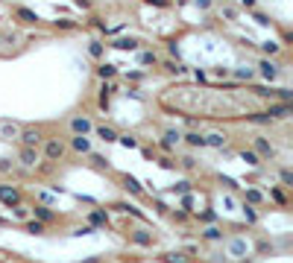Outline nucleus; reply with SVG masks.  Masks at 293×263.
Wrapping results in <instances>:
<instances>
[{"instance_id":"f8f14e48","label":"nucleus","mask_w":293,"mask_h":263,"mask_svg":"<svg viewBox=\"0 0 293 263\" xmlns=\"http://www.w3.org/2000/svg\"><path fill=\"white\" fill-rule=\"evenodd\" d=\"M205 146H226V134H220V132L205 134Z\"/></svg>"},{"instance_id":"4468645a","label":"nucleus","mask_w":293,"mask_h":263,"mask_svg":"<svg viewBox=\"0 0 293 263\" xmlns=\"http://www.w3.org/2000/svg\"><path fill=\"white\" fill-rule=\"evenodd\" d=\"M185 140H188L191 146H205V134H202V132H188Z\"/></svg>"},{"instance_id":"1a4fd4ad","label":"nucleus","mask_w":293,"mask_h":263,"mask_svg":"<svg viewBox=\"0 0 293 263\" xmlns=\"http://www.w3.org/2000/svg\"><path fill=\"white\" fill-rule=\"evenodd\" d=\"M70 146H73V152H91V143H88V137H79V134H73L70 137Z\"/></svg>"},{"instance_id":"393cba45","label":"nucleus","mask_w":293,"mask_h":263,"mask_svg":"<svg viewBox=\"0 0 293 263\" xmlns=\"http://www.w3.org/2000/svg\"><path fill=\"white\" fill-rule=\"evenodd\" d=\"M27 231H33V234H44V222H27Z\"/></svg>"},{"instance_id":"2eb2a0df","label":"nucleus","mask_w":293,"mask_h":263,"mask_svg":"<svg viewBox=\"0 0 293 263\" xmlns=\"http://www.w3.org/2000/svg\"><path fill=\"white\" fill-rule=\"evenodd\" d=\"M255 149H258L264 158H273V146H270V143H267L264 137H255Z\"/></svg>"},{"instance_id":"39448f33","label":"nucleus","mask_w":293,"mask_h":263,"mask_svg":"<svg viewBox=\"0 0 293 263\" xmlns=\"http://www.w3.org/2000/svg\"><path fill=\"white\" fill-rule=\"evenodd\" d=\"M18 158H21V164H24V167H35L38 161H41V152H38V149H33V146H21Z\"/></svg>"},{"instance_id":"b1692460","label":"nucleus","mask_w":293,"mask_h":263,"mask_svg":"<svg viewBox=\"0 0 293 263\" xmlns=\"http://www.w3.org/2000/svg\"><path fill=\"white\" fill-rule=\"evenodd\" d=\"M240 158H243V161H249V164H258V161H261V158L255 155V152H246V149L240 152Z\"/></svg>"},{"instance_id":"cd10ccee","label":"nucleus","mask_w":293,"mask_h":263,"mask_svg":"<svg viewBox=\"0 0 293 263\" xmlns=\"http://www.w3.org/2000/svg\"><path fill=\"white\" fill-rule=\"evenodd\" d=\"M205 240H220V231L217 228H205Z\"/></svg>"},{"instance_id":"2f4dec72","label":"nucleus","mask_w":293,"mask_h":263,"mask_svg":"<svg viewBox=\"0 0 293 263\" xmlns=\"http://www.w3.org/2000/svg\"><path fill=\"white\" fill-rule=\"evenodd\" d=\"M91 222H97V225H103V222H106V217H103V214H91Z\"/></svg>"},{"instance_id":"a211bd4d","label":"nucleus","mask_w":293,"mask_h":263,"mask_svg":"<svg viewBox=\"0 0 293 263\" xmlns=\"http://www.w3.org/2000/svg\"><path fill=\"white\" fill-rule=\"evenodd\" d=\"M229 252H232L234 258H240V255L246 252V243H243V240H232V246H229Z\"/></svg>"},{"instance_id":"412c9836","label":"nucleus","mask_w":293,"mask_h":263,"mask_svg":"<svg viewBox=\"0 0 293 263\" xmlns=\"http://www.w3.org/2000/svg\"><path fill=\"white\" fill-rule=\"evenodd\" d=\"M234 76H237V79H252V76H255V70H252V67H237V70H234Z\"/></svg>"},{"instance_id":"6e6552de","label":"nucleus","mask_w":293,"mask_h":263,"mask_svg":"<svg viewBox=\"0 0 293 263\" xmlns=\"http://www.w3.org/2000/svg\"><path fill=\"white\" fill-rule=\"evenodd\" d=\"M94 132H97L100 140H106V143H115V140L120 137V134H117V129H112V126H97Z\"/></svg>"},{"instance_id":"c756f323","label":"nucleus","mask_w":293,"mask_h":263,"mask_svg":"<svg viewBox=\"0 0 293 263\" xmlns=\"http://www.w3.org/2000/svg\"><path fill=\"white\" fill-rule=\"evenodd\" d=\"M282 181H285V187H291L293 184V175L288 173V170H282Z\"/></svg>"},{"instance_id":"7c9ffc66","label":"nucleus","mask_w":293,"mask_h":263,"mask_svg":"<svg viewBox=\"0 0 293 263\" xmlns=\"http://www.w3.org/2000/svg\"><path fill=\"white\" fill-rule=\"evenodd\" d=\"M56 27H62V30H73V27H76V24H73V21H56Z\"/></svg>"},{"instance_id":"aec40b11","label":"nucleus","mask_w":293,"mask_h":263,"mask_svg":"<svg viewBox=\"0 0 293 263\" xmlns=\"http://www.w3.org/2000/svg\"><path fill=\"white\" fill-rule=\"evenodd\" d=\"M123 187H126V190H129V193H135V196H141V184H138V181H135V178H129V175H126V178H123Z\"/></svg>"},{"instance_id":"c85d7f7f","label":"nucleus","mask_w":293,"mask_h":263,"mask_svg":"<svg viewBox=\"0 0 293 263\" xmlns=\"http://www.w3.org/2000/svg\"><path fill=\"white\" fill-rule=\"evenodd\" d=\"M0 173H12V161L9 158H0Z\"/></svg>"},{"instance_id":"7ed1b4c3","label":"nucleus","mask_w":293,"mask_h":263,"mask_svg":"<svg viewBox=\"0 0 293 263\" xmlns=\"http://www.w3.org/2000/svg\"><path fill=\"white\" fill-rule=\"evenodd\" d=\"M44 158L47 161H62L65 158V143L59 137H47L44 140Z\"/></svg>"},{"instance_id":"f3484780","label":"nucleus","mask_w":293,"mask_h":263,"mask_svg":"<svg viewBox=\"0 0 293 263\" xmlns=\"http://www.w3.org/2000/svg\"><path fill=\"white\" fill-rule=\"evenodd\" d=\"M141 41L138 38H120V41H115V47H120V50H135Z\"/></svg>"},{"instance_id":"0eeeda50","label":"nucleus","mask_w":293,"mask_h":263,"mask_svg":"<svg viewBox=\"0 0 293 263\" xmlns=\"http://www.w3.org/2000/svg\"><path fill=\"white\" fill-rule=\"evenodd\" d=\"M258 67H261V76H264V79H276V76L282 73V70H279V65H276V62H270V59H264Z\"/></svg>"},{"instance_id":"5701e85b","label":"nucleus","mask_w":293,"mask_h":263,"mask_svg":"<svg viewBox=\"0 0 293 263\" xmlns=\"http://www.w3.org/2000/svg\"><path fill=\"white\" fill-rule=\"evenodd\" d=\"M88 53H91L94 59H100V56H103V44H100V41H91V47H88Z\"/></svg>"},{"instance_id":"423d86ee","label":"nucleus","mask_w":293,"mask_h":263,"mask_svg":"<svg viewBox=\"0 0 293 263\" xmlns=\"http://www.w3.org/2000/svg\"><path fill=\"white\" fill-rule=\"evenodd\" d=\"M270 120H282V117H288L291 114V102H279V105H270V111H264Z\"/></svg>"},{"instance_id":"f03ea898","label":"nucleus","mask_w":293,"mask_h":263,"mask_svg":"<svg viewBox=\"0 0 293 263\" xmlns=\"http://www.w3.org/2000/svg\"><path fill=\"white\" fill-rule=\"evenodd\" d=\"M18 140H21V146H33V149H38V143L47 140V137H44V129H41V126H30V129H21Z\"/></svg>"},{"instance_id":"9b49d317","label":"nucleus","mask_w":293,"mask_h":263,"mask_svg":"<svg viewBox=\"0 0 293 263\" xmlns=\"http://www.w3.org/2000/svg\"><path fill=\"white\" fill-rule=\"evenodd\" d=\"M33 214L38 217V219H41V222H53V219H56V214H53V211H47L44 205H35Z\"/></svg>"},{"instance_id":"9d476101","label":"nucleus","mask_w":293,"mask_h":263,"mask_svg":"<svg viewBox=\"0 0 293 263\" xmlns=\"http://www.w3.org/2000/svg\"><path fill=\"white\" fill-rule=\"evenodd\" d=\"M15 18H21L24 24H38V15H35L33 9H24V6L15 9Z\"/></svg>"},{"instance_id":"473e14b6","label":"nucleus","mask_w":293,"mask_h":263,"mask_svg":"<svg viewBox=\"0 0 293 263\" xmlns=\"http://www.w3.org/2000/svg\"><path fill=\"white\" fill-rule=\"evenodd\" d=\"M150 3H156V6H167V0H150Z\"/></svg>"},{"instance_id":"a878e982","label":"nucleus","mask_w":293,"mask_h":263,"mask_svg":"<svg viewBox=\"0 0 293 263\" xmlns=\"http://www.w3.org/2000/svg\"><path fill=\"white\" fill-rule=\"evenodd\" d=\"M279 50H282V47H279V44H273V41H270V44H264V53H267V56H276Z\"/></svg>"},{"instance_id":"bb28decb","label":"nucleus","mask_w":293,"mask_h":263,"mask_svg":"<svg viewBox=\"0 0 293 263\" xmlns=\"http://www.w3.org/2000/svg\"><path fill=\"white\" fill-rule=\"evenodd\" d=\"M141 62H144V65H156L159 59H156V53H144V56H141Z\"/></svg>"},{"instance_id":"ddd939ff","label":"nucleus","mask_w":293,"mask_h":263,"mask_svg":"<svg viewBox=\"0 0 293 263\" xmlns=\"http://www.w3.org/2000/svg\"><path fill=\"white\" fill-rule=\"evenodd\" d=\"M132 243H138V246H153V234H147V231H135V234H132Z\"/></svg>"},{"instance_id":"6ab92c4d","label":"nucleus","mask_w":293,"mask_h":263,"mask_svg":"<svg viewBox=\"0 0 293 263\" xmlns=\"http://www.w3.org/2000/svg\"><path fill=\"white\" fill-rule=\"evenodd\" d=\"M115 73H117V70H115V65H100L97 67V76H100V79H112Z\"/></svg>"},{"instance_id":"dca6fc26","label":"nucleus","mask_w":293,"mask_h":263,"mask_svg":"<svg viewBox=\"0 0 293 263\" xmlns=\"http://www.w3.org/2000/svg\"><path fill=\"white\" fill-rule=\"evenodd\" d=\"M0 134H3L6 140H12V137H18V134H21V129H18V126H12V123H3V126H0Z\"/></svg>"},{"instance_id":"4be33fe9","label":"nucleus","mask_w":293,"mask_h":263,"mask_svg":"<svg viewBox=\"0 0 293 263\" xmlns=\"http://www.w3.org/2000/svg\"><path fill=\"white\" fill-rule=\"evenodd\" d=\"M179 140H182L179 132H164V143H167V146H173V143H179Z\"/></svg>"},{"instance_id":"20e7f679","label":"nucleus","mask_w":293,"mask_h":263,"mask_svg":"<svg viewBox=\"0 0 293 263\" xmlns=\"http://www.w3.org/2000/svg\"><path fill=\"white\" fill-rule=\"evenodd\" d=\"M70 132L79 134V137H88V132H94V123H91L88 117H73V120H70Z\"/></svg>"},{"instance_id":"f257e3e1","label":"nucleus","mask_w":293,"mask_h":263,"mask_svg":"<svg viewBox=\"0 0 293 263\" xmlns=\"http://www.w3.org/2000/svg\"><path fill=\"white\" fill-rule=\"evenodd\" d=\"M0 202H3L6 208H21L24 193H21L15 184H0Z\"/></svg>"}]
</instances>
